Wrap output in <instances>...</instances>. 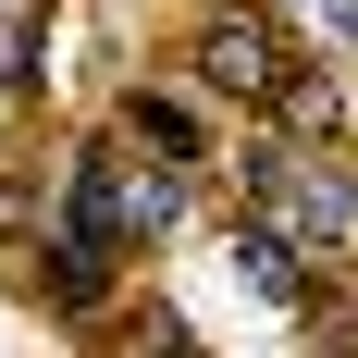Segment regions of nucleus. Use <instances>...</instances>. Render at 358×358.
Segmentation results:
<instances>
[{"label":"nucleus","instance_id":"f257e3e1","mask_svg":"<svg viewBox=\"0 0 358 358\" xmlns=\"http://www.w3.org/2000/svg\"><path fill=\"white\" fill-rule=\"evenodd\" d=\"M37 272H50V296H62V309H99V296L124 285V272H111V235H99V222H62Z\"/></svg>","mask_w":358,"mask_h":358},{"label":"nucleus","instance_id":"f03ea898","mask_svg":"<svg viewBox=\"0 0 358 358\" xmlns=\"http://www.w3.org/2000/svg\"><path fill=\"white\" fill-rule=\"evenodd\" d=\"M198 74H210L222 99H259V87H285V62H272V37H259V25H210V37H198Z\"/></svg>","mask_w":358,"mask_h":358},{"label":"nucleus","instance_id":"20e7f679","mask_svg":"<svg viewBox=\"0 0 358 358\" xmlns=\"http://www.w3.org/2000/svg\"><path fill=\"white\" fill-rule=\"evenodd\" d=\"M248 285L259 296H296V248H285V235H248Z\"/></svg>","mask_w":358,"mask_h":358},{"label":"nucleus","instance_id":"7ed1b4c3","mask_svg":"<svg viewBox=\"0 0 358 358\" xmlns=\"http://www.w3.org/2000/svg\"><path fill=\"white\" fill-rule=\"evenodd\" d=\"M136 136L161 148V161H198V148H210V124H198L185 99H136Z\"/></svg>","mask_w":358,"mask_h":358}]
</instances>
